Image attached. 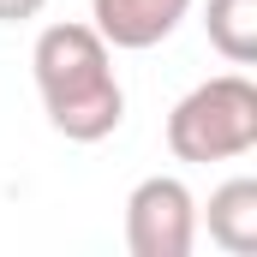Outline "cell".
<instances>
[{
  "instance_id": "1",
  "label": "cell",
  "mask_w": 257,
  "mask_h": 257,
  "mask_svg": "<svg viewBox=\"0 0 257 257\" xmlns=\"http://www.w3.org/2000/svg\"><path fill=\"white\" fill-rule=\"evenodd\" d=\"M36 96L48 126L72 144H102L126 120V90L114 72V48L96 36V24H48L30 48Z\"/></svg>"
},
{
  "instance_id": "2",
  "label": "cell",
  "mask_w": 257,
  "mask_h": 257,
  "mask_svg": "<svg viewBox=\"0 0 257 257\" xmlns=\"http://www.w3.org/2000/svg\"><path fill=\"white\" fill-rule=\"evenodd\" d=\"M174 162H233L257 150V84L245 72H221L186 90L168 114Z\"/></svg>"
},
{
  "instance_id": "3",
  "label": "cell",
  "mask_w": 257,
  "mask_h": 257,
  "mask_svg": "<svg viewBox=\"0 0 257 257\" xmlns=\"http://www.w3.org/2000/svg\"><path fill=\"white\" fill-rule=\"evenodd\" d=\"M126 245L132 257H192L197 245V197L174 174H150L126 197Z\"/></svg>"
},
{
  "instance_id": "4",
  "label": "cell",
  "mask_w": 257,
  "mask_h": 257,
  "mask_svg": "<svg viewBox=\"0 0 257 257\" xmlns=\"http://www.w3.org/2000/svg\"><path fill=\"white\" fill-rule=\"evenodd\" d=\"M186 12H192V0H90L96 36L120 54H144V48L168 42Z\"/></svg>"
},
{
  "instance_id": "5",
  "label": "cell",
  "mask_w": 257,
  "mask_h": 257,
  "mask_svg": "<svg viewBox=\"0 0 257 257\" xmlns=\"http://www.w3.org/2000/svg\"><path fill=\"white\" fill-rule=\"evenodd\" d=\"M209 239L221 245L227 257H251L257 251V180H227L209 192Z\"/></svg>"
},
{
  "instance_id": "6",
  "label": "cell",
  "mask_w": 257,
  "mask_h": 257,
  "mask_svg": "<svg viewBox=\"0 0 257 257\" xmlns=\"http://www.w3.org/2000/svg\"><path fill=\"white\" fill-rule=\"evenodd\" d=\"M203 30H209V48L227 66L257 60V0H209L203 6Z\"/></svg>"
},
{
  "instance_id": "7",
  "label": "cell",
  "mask_w": 257,
  "mask_h": 257,
  "mask_svg": "<svg viewBox=\"0 0 257 257\" xmlns=\"http://www.w3.org/2000/svg\"><path fill=\"white\" fill-rule=\"evenodd\" d=\"M48 0H0V24H24V18H36Z\"/></svg>"
}]
</instances>
